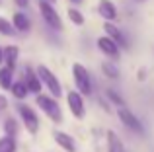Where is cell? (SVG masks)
Wrapping results in <instances>:
<instances>
[{"label":"cell","instance_id":"obj_19","mask_svg":"<svg viewBox=\"0 0 154 152\" xmlns=\"http://www.w3.org/2000/svg\"><path fill=\"white\" fill-rule=\"evenodd\" d=\"M102 70L107 78H119V68H117L113 62H103L102 65Z\"/></svg>","mask_w":154,"mask_h":152},{"label":"cell","instance_id":"obj_5","mask_svg":"<svg viewBox=\"0 0 154 152\" xmlns=\"http://www.w3.org/2000/svg\"><path fill=\"white\" fill-rule=\"evenodd\" d=\"M117 115H119L121 123H123L125 127H129L131 131H135V133H139V135H144V127H143V123H140L139 119H137V115H135V113H131L127 107H119Z\"/></svg>","mask_w":154,"mask_h":152},{"label":"cell","instance_id":"obj_14","mask_svg":"<svg viewBox=\"0 0 154 152\" xmlns=\"http://www.w3.org/2000/svg\"><path fill=\"white\" fill-rule=\"evenodd\" d=\"M107 152H125V146L121 138L113 131H107Z\"/></svg>","mask_w":154,"mask_h":152},{"label":"cell","instance_id":"obj_4","mask_svg":"<svg viewBox=\"0 0 154 152\" xmlns=\"http://www.w3.org/2000/svg\"><path fill=\"white\" fill-rule=\"evenodd\" d=\"M39 10H41V16H43V20H45L47 23L53 27V29H63V22H60V18H59V14L55 12V8L51 6L47 0H41L39 2Z\"/></svg>","mask_w":154,"mask_h":152},{"label":"cell","instance_id":"obj_6","mask_svg":"<svg viewBox=\"0 0 154 152\" xmlns=\"http://www.w3.org/2000/svg\"><path fill=\"white\" fill-rule=\"evenodd\" d=\"M18 111H20V115H22L23 125L27 127V131H29L31 135H35L39 131V119H37V115H35V111L31 109V107L23 105V103L18 107Z\"/></svg>","mask_w":154,"mask_h":152},{"label":"cell","instance_id":"obj_18","mask_svg":"<svg viewBox=\"0 0 154 152\" xmlns=\"http://www.w3.org/2000/svg\"><path fill=\"white\" fill-rule=\"evenodd\" d=\"M0 152H16V141L10 137L0 138Z\"/></svg>","mask_w":154,"mask_h":152},{"label":"cell","instance_id":"obj_23","mask_svg":"<svg viewBox=\"0 0 154 152\" xmlns=\"http://www.w3.org/2000/svg\"><path fill=\"white\" fill-rule=\"evenodd\" d=\"M0 33L4 35H12V23L6 18H0Z\"/></svg>","mask_w":154,"mask_h":152},{"label":"cell","instance_id":"obj_25","mask_svg":"<svg viewBox=\"0 0 154 152\" xmlns=\"http://www.w3.org/2000/svg\"><path fill=\"white\" fill-rule=\"evenodd\" d=\"M16 2H18V6H22V8L27 6V0H16Z\"/></svg>","mask_w":154,"mask_h":152},{"label":"cell","instance_id":"obj_21","mask_svg":"<svg viewBox=\"0 0 154 152\" xmlns=\"http://www.w3.org/2000/svg\"><path fill=\"white\" fill-rule=\"evenodd\" d=\"M68 18H70L72 23H76V26H82L84 23V16L80 14L78 10H74V8H68Z\"/></svg>","mask_w":154,"mask_h":152},{"label":"cell","instance_id":"obj_7","mask_svg":"<svg viewBox=\"0 0 154 152\" xmlns=\"http://www.w3.org/2000/svg\"><path fill=\"white\" fill-rule=\"evenodd\" d=\"M66 102H68V107H70L72 115H74L76 119H82L84 117V102H82V96H80L78 92H68Z\"/></svg>","mask_w":154,"mask_h":152},{"label":"cell","instance_id":"obj_16","mask_svg":"<svg viewBox=\"0 0 154 152\" xmlns=\"http://www.w3.org/2000/svg\"><path fill=\"white\" fill-rule=\"evenodd\" d=\"M12 72L14 70H10V68H0V86L4 90H10L12 88Z\"/></svg>","mask_w":154,"mask_h":152},{"label":"cell","instance_id":"obj_12","mask_svg":"<svg viewBox=\"0 0 154 152\" xmlns=\"http://www.w3.org/2000/svg\"><path fill=\"white\" fill-rule=\"evenodd\" d=\"M26 78H27V82H23V84H26L27 92L39 94V92H41V82H39L37 74H33V70H31V68H26Z\"/></svg>","mask_w":154,"mask_h":152},{"label":"cell","instance_id":"obj_3","mask_svg":"<svg viewBox=\"0 0 154 152\" xmlns=\"http://www.w3.org/2000/svg\"><path fill=\"white\" fill-rule=\"evenodd\" d=\"M37 105L43 109V113H47V117L53 119L55 123H60L63 121V113H60V107L59 103L55 102L53 98H49V96H37Z\"/></svg>","mask_w":154,"mask_h":152},{"label":"cell","instance_id":"obj_13","mask_svg":"<svg viewBox=\"0 0 154 152\" xmlns=\"http://www.w3.org/2000/svg\"><path fill=\"white\" fill-rule=\"evenodd\" d=\"M2 51H4V61H6V68L14 70L16 61H18V55H20V49H18L16 45H10V47H6V49H2Z\"/></svg>","mask_w":154,"mask_h":152},{"label":"cell","instance_id":"obj_20","mask_svg":"<svg viewBox=\"0 0 154 152\" xmlns=\"http://www.w3.org/2000/svg\"><path fill=\"white\" fill-rule=\"evenodd\" d=\"M4 131H6V137L14 138L16 135H18V123L14 121V119H6V123H4Z\"/></svg>","mask_w":154,"mask_h":152},{"label":"cell","instance_id":"obj_10","mask_svg":"<svg viewBox=\"0 0 154 152\" xmlns=\"http://www.w3.org/2000/svg\"><path fill=\"white\" fill-rule=\"evenodd\" d=\"M98 12L103 20L111 22V20L117 18V10H115V4L111 0H100V6H98Z\"/></svg>","mask_w":154,"mask_h":152},{"label":"cell","instance_id":"obj_17","mask_svg":"<svg viewBox=\"0 0 154 152\" xmlns=\"http://www.w3.org/2000/svg\"><path fill=\"white\" fill-rule=\"evenodd\" d=\"M10 90H12V94H14L18 99H23L27 96V88H26V84H23V82H14Z\"/></svg>","mask_w":154,"mask_h":152},{"label":"cell","instance_id":"obj_24","mask_svg":"<svg viewBox=\"0 0 154 152\" xmlns=\"http://www.w3.org/2000/svg\"><path fill=\"white\" fill-rule=\"evenodd\" d=\"M6 107H8V99L4 98L2 94H0V111H2V109H6Z\"/></svg>","mask_w":154,"mask_h":152},{"label":"cell","instance_id":"obj_26","mask_svg":"<svg viewBox=\"0 0 154 152\" xmlns=\"http://www.w3.org/2000/svg\"><path fill=\"white\" fill-rule=\"evenodd\" d=\"M4 61V51H2V47H0V62Z\"/></svg>","mask_w":154,"mask_h":152},{"label":"cell","instance_id":"obj_8","mask_svg":"<svg viewBox=\"0 0 154 152\" xmlns=\"http://www.w3.org/2000/svg\"><path fill=\"white\" fill-rule=\"evenodd\" d=\"M103 29H105V33L109 35V39H111L113 43H121V47H127V41H125V35L121 33V29L117 26H113L111 22H105L103 23Z\"/></svg>","mask_w":154,"mask_h":152},{"label":"cell","instance_id":"obj_27","mask_svg":"<svg viewBox=\"0 0 154 152\" xmlns=\"http://www.w3.org/2000/svg\"><path fill=\"white\" fill-rule=\"evenodd\" d=\"M70 2H74V4H78V2H82V0H70Z\"/></svg>","mask_w":154,"mask_h":152},{"label":"cell","instance_id":"obj_2","mask_svg":"<svg viewBox=\"0 0 154 152\" xmlns=\"http://www.w3.org/2000/svg\"><path fill=\"white\" fill-rule=\"evenodd\" d=\"M37 78H39V82H43L47 88H49V92L55 96V98H60V94H63L60 82H59V78L47 68V66H43V65L37 66Z\"/></svg>","mask_w":154,"mask_h":152},{"label":"cell","instance_id":"obj_28","mask_svg":"<svg viewBox=\"0 0 154 152\" xmlns=\"http://www.w3.org/2000/svg\"><path fill=\"white\" fill-rule=\"evenodd\" d=\"M137 2H143V0H137Z\"/></svg>","mask_w":154,"mask_h":152},{"label":"cell","instance_id":"obj_22","mask_svg":"<svg viewBox=\"0 0 154 152\" xmlns=\"http://www.w3.org/2000/svg\"><path fill=\"white\" fill-rule=\"evenodd\" d=\"M105 94H107V98L111 99V102L115 103V105H119V107H125V102H123V98H121V96L117 94L115 90H111V88H109V90L105 92Z\"/></svg>","mask_w":154,"mask_h":152},{"label":"cell","instance_id":"obj_9","mask_svg":"<svg viewBox=\"0 0 154 152\" xmlns=\"http://www.w3.org/2000/svg\"><path fill=\"white\" fill-rule=\"evenodd\" d=\"M55 141H57V144L59 146H63L66 152H76V142H74V138L70 137V135H66V133H60V131H55Z\"/></svg>","mask_w":154,"mask_h":152},{"label":"cell","instance_id":"obj_1","mask_svg":"<svg viewBox=\"0 0 154 152\" xmlns=\"http://www.w3.org/2000/svg\"><path fill=\"white\" fill-rule=\"evenodd\" d=\"M72 76H74V82L78 86V94L80 96H90L92 94V82H90V74H88L86 66L80 65V62H74L72 65Z\"/></svg>","mask_w":154,"mask_h":152},{"label":"cell","instance_id":"obj_15","mask_svg":"<svg viewBox=\"0 0 154 152\" xmlns=\"http://www.w3.org/2000/svg\"><path fill=\"white\" fill-rule=\"evenodd\" d=\"M14 27L18 31H27L29 29V20H27V16L22 14V12H16L14 14Z\"/></svg>","mask_w":154,"mask_h":152},{"label":"cell","instance_id":"obj_11","mask_svg":"<svg viewBox=\"0 0 154 152\" xmlns=\"http://www.w3.org/2000/svg\"><path fill=\"white\" fill-rule=\"evenodd\" d=\"M98 47H100V51H102V53L107 55V57H113V59L119 57V47H117L109 37H100L98 39Z\"/></svg>","mask_w":154,"mask_h":152}]
</instances>
